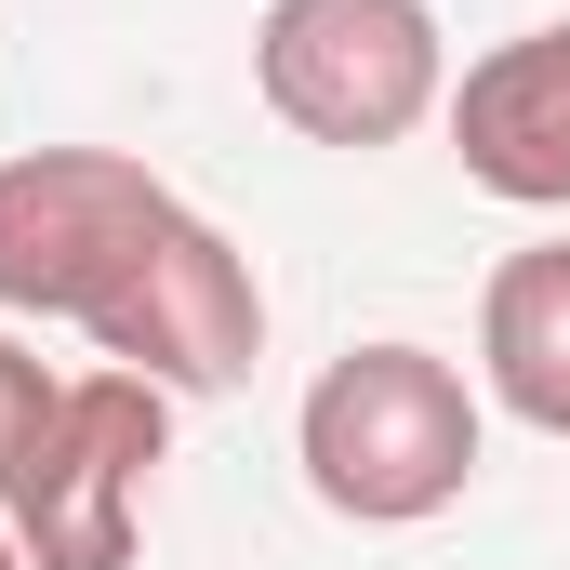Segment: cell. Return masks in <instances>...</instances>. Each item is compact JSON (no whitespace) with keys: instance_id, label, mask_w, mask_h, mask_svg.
<instances>
[{"instance_id":"5b68a950","label":"cell","mask_w":570,"mask_h":570,"mask_svg":"<svg viewBox=\"0 0 570 570\" xmlns=\"http://www.w3.org/2000/svg\"><path fill=\"white\" fill-rule=\"evenodd\" d=\"M451 159L464 186L518 199V213H570V27H518L451 80Z\"/></svg>"},{"instance_id":"277c9868","label":"cell","mask_w":570,"mask_h":570,"mask_svg":"<svg viewBox=\"0 0 570 570\" xmlns=\"http://www.w3.org/2000/svg\"><path fill=\"white\" fill-rule=\"evenodd\" d=\"M159 451H173V399H159L146 372H80V385H53V425H40V451H27L13 491H0L13 558L27 570H134Z\"/></svg>"},{"instance_id":"52a82bcc","label":"cell","mask_w":570,"mask_h":570,"mask_svg":"<svg viewBox=\"0 0 570 570\" xmlns=\"http://www.w3.org/2000/svg\"><path fill=\"white\" fill-rule=\"evenodd\" d=\"M40 425H53V372H40V358L0 332V491H13V464L40 451Z\"/></svg>"},{"instance_id":"8992f818","label":"cell","mask_w":570,"mask_h":570,"mask_svg":"<svg viewBox=\"0 0 570 570\" xmlns=\"http://www.w3.org/2000/svg\"><path fill=\"white\" fill-rule=\"evenodd\" d=\"M478 372L518 425L570 438V239H531L504 253L491 292H478Z\"/></svg>"},{"instance_id":"6da1fadb","label":"cell","mask_w":570,"mask_h":570,"mask_svg":"<svg viewBox=\"0 0 570 570\" xmlns=\"http://www.w3.org/2000/svg\"><path fill=\"white\" fill-rule=\"evenodd\" d=\"M0 305L67 318L146 372L159 399H226L266 358V292L226 226H199L120 146H27L0 159Z\"/></svg>"},{"instance_id":"7a4b0ae2","label":"cell","mask_w":570,"mask_h":570,"mask_svg":"<svg viewBox=\"0 0 570 570\" xmlns=\"http://www.w3.org/2000/svg\"><path fill=\"white\" fill-rule=\"evenodd\" d=\"M292 451H305V491L358 531H412L438 504H464L478 478V399L438 345H345L305 412H292Z\"/></svg>"},{"instance_id":"3957f363","label":"cell","mask_w":570,"mask_h":570,"mask_svg":"<svg viewBox=\"0 0 570 570\" xmlns=\"http://www.w3.org/2000/svg\"><path fill=\"white\" fill-rule=\"evenodd\" d=\"M253 94L305 146H399L451 107V53H438L425 0H266L253 27Z\"/></svg>"},{"instance_id":"ba28073f","label":"cell","mask_w":570,"mask_h":570,"mask_svg":"<svg viewBox=\"0 0 570 570\" xmlns=\"http://www.w3.org/2000/svg\"><path fill=\"white\" fill-rule=\"evenodd\" d=\"M0 570H27V558H13V531H0Z\"/></svg>"}]
</instances>
